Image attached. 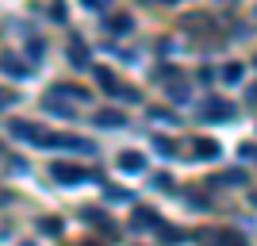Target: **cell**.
I'll list each match as a JSON object with an SVG mask.
<instances>
[{
  "instance_id": "1",
  "label": "cell",
  "mask_w": 257,
  "mask_h": 246,
  "mask_svg": "<svg viewBox=\"0 0 257 246\" xmlns=\"http://www.w3.org/2000/svg\"><path fill=\"white\" fill-rule=\"evenodd\" d=\"M50 173H54L62 185H77V181H85V177H88L81 166H69V161H54V170H50Z\"/></svg>"
},
{
  "instance_id": "2",
  "label": "cell",
  "mask_w": 257,
  "mask_h": 246,
  "mask_svg": "<svg viewBox=\"0 0 257 246\" xmlns=\"http://www.w3.org/2000/svg\"><path fill=\"white\" fill-rule=\"evenodd\" d=\"M8 131L16 135V139H27V142H43V131H39V127H31L27 119H12V123H8Z\"/></svg>"
},
{
  "instance_id": "3",
  "label": "cell",
  "mask_w": 257,
  "mask_h": 246,
  "mask_svg": "<svg viewBox=\"0 0 257 246\" xmlns=\"http://www.w3.org/2000/svg\"><path fill=\"white\" fill-rule=\"evenodd\" d=\"M119 170L123 173H142L146 170V158H142L139 150H123V154H119Z\"/></svg>"
},
{
  "instance_id": "4",
  "label": "cell",
  "mask_w": 257,
  "mask_h": 246,
  "mask_svg": "<svg viewBox=\"0 0 257 246\" xmlns=\"http://www.w3.org/2000/svg\"><path fill=\"white\" fill-rule=\"evenodd\" d=\"M43 108H46V112H54V116H73V112H77V108H73V100L58 97V93H50V97L43 100Z\"/></svg>"
},
{
  "instance_id": "5",
  "label": "cell",
  "mask_w": 257,
  "mask_h": 246,
  "mask_svg": "<svg viewBox=\"0 0 257 246\" xmlns=\"http://www.w3.org/2000/svg\"><path fill=\"white\" fill-rule=\"evenodd\" d=\"M200 116H204V119H230V116H234V108L223 104V100H207V104L200 108Z\"/></svg>"
},
{
  "instance_id": "6",
  "label": "cell",
  "mask_w": 257,
  "mask_h": 246,
  "mask_svg": "<svg viewBox=\"0 0 257 246\" xmlns=\"http://www.w3.org/2000/svg\"><path fill=\"white\" fill-rule=\"evenodd\" d=\"M96 123H100L104 131H119V127H127V119H123V112H115V108H104V112L96 116Z\"/></svg>"
},
{
  "instance_id": "7",
  "label": "cell",
  "mask_w": 257,
  "mask_h": 246,
  "mask_svg": "<svg viewBox=\"0 0 257 246\" xmlns=\"http://www.w3.org/2000/svg\"><path fill=\"white\" fill-rule=\"evenodd\" d=\"M131 227H135V231H150V227H158V215H154L150 208H139L135 219H131Z\"/></svg>"
},
{
  "instance_id": "8",
  "label": "cell",
  "mask_w": 257,
  "mask_h": 246,
  "mask_svg": "<svg viewBox=\"0 0 257 246\" xmlns=\"http://www.w3.org/2000/svg\"><path fill=\"white\" fill-rule=\"evenodd\" d=\"M0 69H4L8 77H27V73H31V65H20V58H4Z\"/></svg>"
},
{
  "instance_id": "9",
  "label": "cell",
  "mask_w": 257,
  "mask_h": 246,
  "mask_svg": "<svg viewBox=\"0 0 257 246\" xmlns=\"http://www.w3.org/2000/svg\"><path fill=\"white\" fill-rule=\"evenodd\" d=\"M196 154H200L204 161L219 158V142H215V139H200V142H196Z\"/></svg>"
},
{
  "instance_id": "10",
  "label": "cell",
  "mask_w": 257,
  "mask_h": 246,
  "mask_svg": "<svg viewBox=\"0 0 257 246\" xmlns=\"http://www.w3.org/2000/svg\"><path fill=\"white\" fill-rule=\"evenodd\" d=\"M69 58H73V65H88V46L85 43H69Z\"/></svg>"
},
{
  "instance_id": "11",
  "label": "cell",
  "mask_w": 257,
  "mask_h": 246,
  "mask_svg": "<svg viewBox=\"0 0 257 246\" xmlns=\"http://www.w3.org/2000/svg\"><path fill=\"white\" fill-rule=\"evenodd\" d=\"M223 81H226V85H238V81H242V65H238V62L223 65Z\"/></svg>"
},
{
  "instance_id": "12",
  "label": "cell",
  "mask_w": 257,
  "mask_h": 246,
  "mask_svg": "<svg viewBox=\"0 0 257 246\" xmlns=\"http://www.w3.org/2000/svg\"><path fill=\"white\" fill-rule=\"evenodd\" d=\"M131 27H135L131 16H115V20H111V35H131Z\"/></svg>"
},
{
  "instance_id": "13",
  "label": "cell",
  "mask_w": 257,
  "mask_h": 246,
  "mask_svg": "<svg viewBox=\"0 0 257 246\" xmlns=\"http://www.w3.org/2000/svg\"><path fill=\"white\" fill-rule=\"evenodd\" d=\"M39 231H43V235H58L62 223H58V219H39Z\"/></svg>"
},
{
  "instance_id": "14",
  "label": "cell",
  "mask_w": 257,
  "mask_h": 246,
  "mask_svg": "<svg viewBox=\"0 0 257 246\" xmlns=\"http://www.w3.org/2000/svg\"><path fill=\"white\" fill-rule=\"evenodd\" d=\"M242 181H246V173H242V170H226L223 173V185H242Z\"/></svg>"
},
{
  "instance_id": "15",
  "label": "cell",
  "mask_w": 257,
  "mask_h": 246,
  "mask_svg": "<svg viewBox=\"0 0 257 246\" xmlns=\"http://www.w3.org/2000/svg\"><path fill=\"white\" fill-rule=\"evenodd\" d=\"M169 97L177 100V104H184V100H188V89H184V85H173V89H169Z\"/></svg>"
},
{
  "instance_id": "16",
  "label": "cell",
  "mask_w": 257,
  "mask_h": 246,
  "mask_svg": "<svg viewBox=\"0 0 257 246\" xmlns=\"http://www.w3.org/2000/svg\"><path fill=\"white\" fill-rule=\"evenodd\" d=\"M16 104V93H8V89H0V112H4V108H12Z\"/></svg>"
},
{
  "instance_id": "17",
  "label": "cell",
  "mask_w": 257,
  "mask_h": 246,
  "mask_svg": "<svg viewBox=\"0 0 257 246\" xmlns=\"http://www.w3.org/2000/svg\"><path fill=\"white\" fill-rule=\"evenodd\" d=\"M154 185H158V189H169V185H173V177H165V173H158V177H154Z\"/></svg>"
},
{
  "instance_id": "18",
  "label": "cell",
  "mask_w": 257,
  "mask_h": 246,
  "mask_svg": "<svg viewBox=\"0 0 257 246\" xmlns=\"http://www.w3.org/2000/svg\"><path fill=\"white\" fill-rule=\"evenodd\" d=\"M246 100H249V104H257V85H249V89H246Z\"/></svg>"
},
{
  "instance_id": "19",
  "label": "cell",
  "mask_w": 257,
  "mask_h": 246,
  "mask_svg": "<svg viewBox=\"0 0 257 246\" xmlns=\"http://www.w3.org/2000/svg\"><path fill=\"white\" fill-rule=\"evenodd\" d=\"M85 4H88V8H100V4H104V0H85Z\"/></svg>"
},
{
  "instance_id": "20",
  "label": "cell",
  "mask_w": 257,
  "mask_h": 246,
  "mask_svg": "<svg viewBox=\"0 0 257 246\" xmlns=\"http://www.w3.org/2000/svg\"><path fill=\"white\" fill-rule=\"evenodd\" d=\"M215 4H234V0H215Z\"/></svg>"
},
{
  "instance_id": "21",
  "label": "cell",
  "mask_w": 257,
  "mask_h": 246,
  "mask_svg": "<svg viewBox=\"0 0 257 246\" xmlns=\"http://www.w3.org/2000/svg\"><path fill=\"white\" fill-rule=\"evenodd\" d=\"M253 204H257V193H253Z\"/></svg>"
},
{
  "instance_id": "22",
  "label": "cell",
  "mask_w": 257,
  "mask_h": 246,
  "mask_svg": "<svg viewBox=\"0 0 257 246\" xmlns=\"http://www.w3.org/2000/svg\"><path fill=\"white\" fill-rule=\"evenodd\" d=\"M23 246H31V242H23Z\"/></svg>"
},
{
  "instance_id": "23",
  "label": "cell",
  "mask_w": 257,
  "mask_h": 246,
  "mask_svg": "<svg viewBox=\"0 0 257 246\" xmlns=\"http://www.w3.org/2000/svg\"><path fill=\"white\" fill-rule=\"evenodd\" d=\"M88 246H96V242H88Z\"/></svg>"
}]
</instances>
